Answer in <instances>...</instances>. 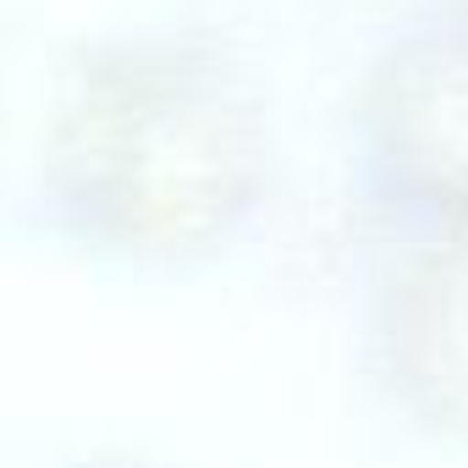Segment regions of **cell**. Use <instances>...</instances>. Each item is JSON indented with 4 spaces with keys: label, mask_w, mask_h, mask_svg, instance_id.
<instances>
[{
    "label": "cell",
    "mask_w": 468,
    "mask_h": 468,
    "mask_svg": "<svg viewBox=\"0 0 468 468\" xmlns=\"http://www.w3.org/2000/svg\"><path fill=\"white\" fill-rule=\"evenodd\" d=\"M287 193V122L254 50L204 17L83 34L50 72L12 226L127 287H193L243 260Z\"/></svg>",
    "instance_id": "1"
},
{
    "label": "cell",
    "mask_w": 468,
    "mask_h": 468,
    "mask_svg": "<svg viewBox=\"0 0 468 468\" xmlns=\"http://www.w3.org/2000/svg\"><path fill=\"white\" fill-rule=\"evenodd\" d=\"M353 243L468 220V0H397L342 94Z\"/></svg>",
    "instance_id": "2"
},
{
    "label": "cell",
    "mask_w": 468,
    "mask_h": 468,
    "mask_svg": "<svg viewBox=\"0 0 468 468\" xmlns=\"http://www.w3.org/2000/svg\"><path fill=\"white\" fill-rule=\"evenodd\" d=\"M358 402L424 463L468 468V220L358 243L347 303Z\"/></svg>",
    "instance_id": "3"
},
{
    "label": "cell",
    "mask_w": 468,
    "mask_h": 468,
    "mask_svg": "<svg viewBox=\"0 0 468 468\" xmlns=\"http://www.w3.org/2000/svg\"><path fill=\"white\" fill-rule=\"evenodd\" d=\"M34 468H182V463H171L165 452H149L138 441H78V446L50 452Z\"/></svg>",
    "instance_id": "4"
}]
</instances>
